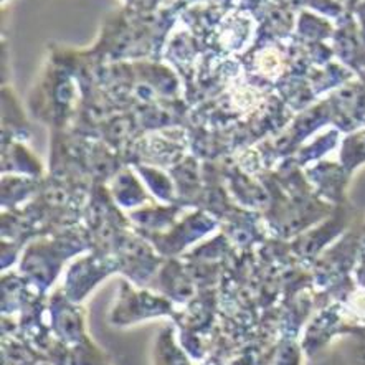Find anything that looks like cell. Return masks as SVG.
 <instances>
[{
	"mask_svg": "<svg viewBox=\"0 0 365 365\" xmlns=\"http://www.w3.org/2000/svg\"><path fill=\"white\" fill-rule=\"evenodd\" d=\"M78 242L75 238L70 242H45L34 243L27 248L24 255L20 269L32 281L40 291L50 288L56 276L60 273L61 264L73 253L80 252L81 248H75Z\"/></svg>",
	"mask_w": 365,
	"mask_h": 365,
	"instance_id": "cell-1",
	"label": "cell"
},
{
	"mask_svg": "<svg viewBox=\"0 0 365 365\" xmlns=\"http://www.w3.org/2000/svg\"><path fill=\"white\" fill-rule=\"evenodd\" d=\"M170 311L172 306L165 298L149 294L145 291L135 293L129 283H123L118 304L111 312V322L116 326H129L148 317L167 316Z\"/></svg>",
	"mask_w": 365,
	"mask_h": 365,
	"instance_id": "cell-2",
	"label": "cell"
},
{
	"mask_svg": "<svg viewBox=\"0 0 365 365\" xmlns=\"http://www.w3.org/2000/svg\"><path fill=\"white\" fill-rule=\"evenodd\" d=\"M119 268L118 258L108 257H91L78 259L76 263L68 269L66 274V296L71 301H81L85 296L100 283L101 279L106 278L108 274L114 273Z\"/></svg>",
	"mask_w": 365,
	"mask_h": 365,
	"instance_id": "cell-3",
	"label": "cell"
},
{
	"mask_svg": "<svg viewBox=\"0 0 365 365\" xmlns=\"http://www.w3.org/2000/svg\"><path fill=\"white\" fill-rule=\"evenodd\" d=\"M50 314L55 336L66 346H78L90 341L85 332V316L81 309L61 291L51 296Z\"/></svg>",
	"mask_w": 365,
	"mask_h": 365,
	"instance_id": "cell-4",
	"label": "cell"
},
{
	"mask_svg": "<svg viewBox=\"0 0 365 365\" xmlns=\"http://www.w3.org/2000/svg\"><path fill=\"white\" fill-rule=\"evenodd\" d=\"M118 250L119 266L131 276L135 283L144 286V283L150 281L155 273V266L160 263V259L154 257L153 250L148 247L144 240L128 235V237L121 238V245H118Z\"/></svg>",
	"mask_w": 365,
	"mask_h": 365,
	"instance_id": "cell-5",
	"label": "cell"
},
{
	"mask_svg": "<svg viewBox=\"0 0 365 365\" xmlns=\"http://www.w3.org/2000/svg\"><path fill=\"white\" fill-rule=\"evenodd\" d=\"M215 227V222L212 220L210 217L203 215V213L197 212L194 215L187 217L184 222H180L179 225L172 228L170 233H164L163 237L153 238L158 248L164 255H172L180 252L182 248H185L187 245L194 240L200 238L205 235L208 230Z\"/></svg>",
	"mask_w": 365,
	"mask_h": 365,
	"instance_id": "cell-6",
	"label": "cell"
},
{
	"mask_svg": "<svg viewBox=\"0 0 365 365\" xmlns=\"http://www.w3.org/2000/svg\"><path fill=\"white\" fill-rule=\"evenodd\" d=\"M154 362L155 365H192L189 356L175 344L174 329L170 326L159 334L158 342H155Z\"/></svg>",
	"mask_w": 365,
	"mask_h": 365,
	"instance_id": "cell-7",
	"label": "cell"
},
{
	"mask_svg": "<svg viewBox=\"0 0 365 365\" xmlns=\"http://www.w3.org/2000/svg\"><path fill=\"white\" fill-rule=\"evenodd\" d=\"M160 278V291H164L172 299L184 301L192 294V284L184 269L177 263H169L164 269L159 271Z\"/></svg>",
	"mask_w": 365,
	"mask_h": 365,
	"instance_id": "cell-8",
	"label": "cell"
},
{
	"mask_svg": "<svg viewBox=\"0 0 365 365\" xmlns=\"http://www.w3.org/2000/svg\"><path fill=\"white\" fill-rule=\"evenodd\" d=\"M111 190L113 197L121 207H134L145 200L144 190L140 189L139 182L129 170L119 172V175L113 182Z\"/></svg>",
	"mask_w": 365,
	"mask_h": 365,
	"instance_id": "cell-9",
	"label": "cell"
},
{
	"mask_svg": "<svg viewBox=\"0 0 365 365\" xmlns=\"http://www.w3.org/2000/svg\"><path fill=\"white\" fill-rule=\"evenodd\" d=\"M177 213V208H148V210L133 213L134 222H138L143 228H149V230H160L165 225L172 223V218Z\"/></svg>",
	"mask_w": 365,
	"mask_h": 365,
	"instance_id": "cell-10",
	"label": "cell"
},
{
	"mask_svg": "<svg viewBox=\"0 0 365 365\" xmlns=\"http://www.w3.org/2000/svg\"><path fill=\"white\" fill-rule=\"evenodd\" d=\"M140 172L145 175V180H148V184H150V187H153L155 195L164 200L172 199V185L163 174H159L158 170L153 169H140Z\"/></svg>",
	"mask_w": 365,
	"mask_h": 365,
	"instance_id": "cell-11",
	"label": "cell"
},
{
	"mask_svg": "<svg viewBox=\"0 0 365 365\" xmlns=\"http://www.w3.org/2000/svg\"><path fill=\"white\" fill-rule=\"evenodd\" d=\"M34 365H56V364H45V362H36Z\"/></svg>",
	"mask_w": 365,
	"mask_h": 365,
	"instance_id": "cell-12",
	"label": "cell"
},
{
	"mask_svg": "<svg viewBox=\"0 0 365 365\" xmlns=\"http://www.w3.org/2000/svg\"><path fill=\"white\" fill-rule=\"evenodd\" d=\"M104 365H106V364H104Z\"/></svg>",
	"mask_w": 365,
	"mask_h": 365,
	"instance_id": "cell-13",
	"label": "cell"
}]
</instances>
